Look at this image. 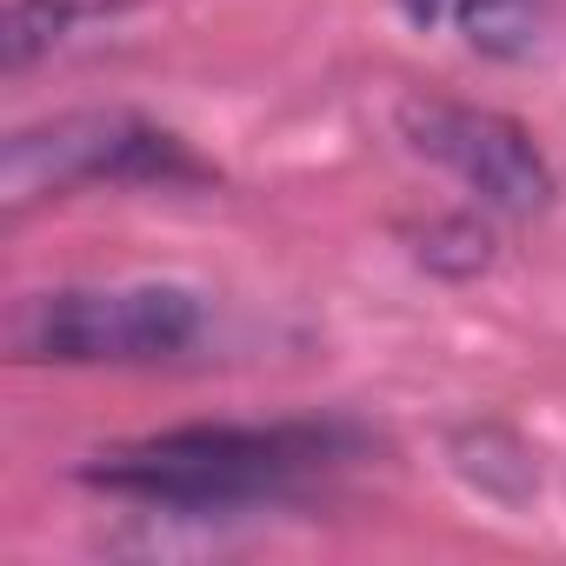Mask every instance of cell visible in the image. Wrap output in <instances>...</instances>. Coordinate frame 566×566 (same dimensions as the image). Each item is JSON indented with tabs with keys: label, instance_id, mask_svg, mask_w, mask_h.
Instances as JSON below:
<instances>
[{
	"label": "cell",
	"instance_id": "obj_2",
	"mask_svg": "<svg viewBox=\"0 0 566 566\" xmlns=\"http://www.w3.org/2000/svg\"><path fill=\"white\" fill-rule=\"evenodd\" d=\"M200 334V301L167 280H134V287H61L28 294L8 307V354L14 360H61V367H140L174 360Z\"/></svg>",
	"mask_w": 566,
	"mask_h": 566
},
{
	"label": "cell",
	"instance_id": "obj_1",
	"mask_svg": "<svg viewBox=\"0 0 566 566\" xmlns=\"http://www.w3.org/2000/svg\"><path fill=\"white\" fill-rule=\"evenodd\" d=\"M321 453H327V433H307V427H174V433L101 453L87 480L147 506H233V500L287 486Z\"/></svg>",
	"mask_w": 566,
	"mask_h": 566
},
{
	"label": "cell",
	"instance_id": "obj_6",
	"mask_svg": "<svg viewBox=\"0 0 566 566\" xmlns=\"http://www.w3.org/2000/svg\"><path fill=\"white\" fill-rule=\"evenodd\" d=\"M134 0H8V67H34L94 21H114Z\"/></svg>",
	"mask_w": 566,
	"mask_h": 566
},
{
	"label": "cell",
	"instance_id": "obj_4",
	"mask_svg": "<svg viewBox=\"0 0 566 566\" xmlns=\"http://www.w3.org/2000/svg\"><path fill=\"white\" fill-rule=\"evenodd\" d=\"M400 134L413 154L440 160L467 193H480L500 213H539L553 200V167L533 147V134L493 107L447 101V94H407L400 101Z\"/></svg>",
	"mask_w": 566,
	"mask_h": 566
},
{
	"label": "cell",
	"instance_id": "obj_5",
	"mask_svg": "<svg viewBox=\"0 0 566 566\" xmlns=\"http://www.w3.org/2000/svg\"><path fill=\"white\" fill-rule=\"evenodd\" d=\"M420 28H447L480 54H526L539 41L533 0H400Z\"/></svg>",
	"mask_w": 566,
	"mask_h": 566
},
{
	"label": "cell",
	"instance_id": "obj_3",
	"mask_svg": "<svg viewBox=\"0 0 566 566\" xmlns=\"http://www.w3.org/2000/svg\"><path fill=\"white\" fill-rule=\"evenodd\" d=\"M200 167L160 127L127 107H74L54 120L21 127L0 147V207L21 213L34 200L74 193L87 180H193Z\"/></svg>",
	"mask_w": 566,
	"mask_h": 566
}]
</instances>
